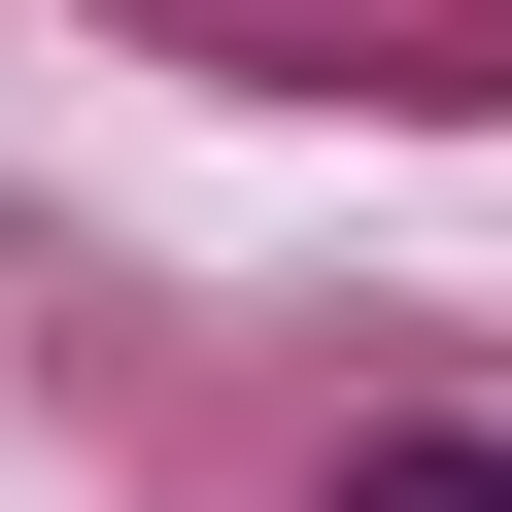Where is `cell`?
<instances>
[{
    "label": "cell",
    "instance_id": "cell-1",
    "mask_svg": "<svg viewBox=\"0 0 512 512\" xmlns=\"http://www.w3.org/2000/svg\"><path fill=\"white\" fill-rule=\"evenodd\" d=\"M342 512H512V444H478V410H410V444H342Z\"/></svg>",
    "mask_w": 512,
    "mask_h": 512
}]
</instances>
